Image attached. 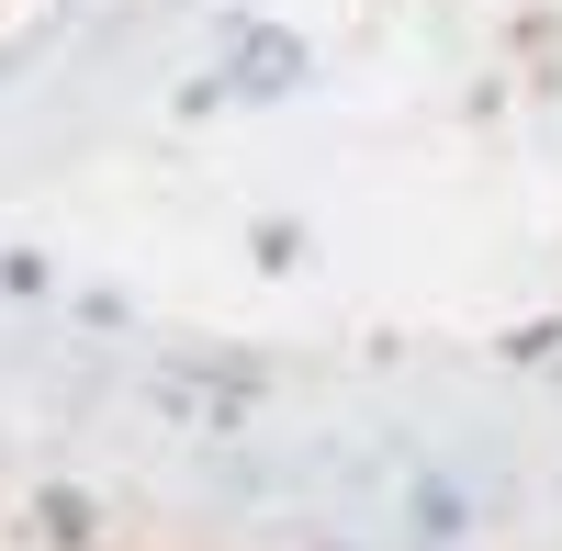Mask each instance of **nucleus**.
Instances as JSON below:
<instances>
[{
  "label": "nucleus",
  "mask_w": 562,
  "mask_h": 551,
  "mask_svg": "<svg viewBox=\"0 0 562 551\" xmlns=\"http://www.w3.org/2000/svg\"><path fill=\"white\" fill-rule=\"evenodd\" d=\"M315 90V34L281 23V12H214V68H192L169 90L180 124H214V113H281Z\"/></svg>",
  "instance_id": "f257e3e1"
},
{
  "label": "nucleus",
  "mask_w": 562,
  "mask_h": 551,
  "mask_svg": "<svg viewBox=\"0 0 562 551\" xmlns=\"http://www.w3.org/2000/svg\"><path fill=\"white\" fill-rule=\"evenodd\" d=\"M147 394H158V417H180V428H248V405L270 394V372L237 360V349H203V360H169Z\"/></svg>",
  "instance_id": "f03ea898"
},
{
  "label": "nucleus",
  "mask_w": 562,
  "mask_h": 551,
  "mask_svg": "<svg viewBox=\"0 0 562 551\" xmlns=\"http://www.w3.org/2000/svg\"><path fill=\"white\" fill-rule=\"evenodd\" d=\"M394 518H405V551H461V540L484 529V495L461 484L450 462H416L405 495H394Z\"/></svg>",
  "instance_id": "7ed1b4c3"
},
{
  "label": "nucleus",
  "mask_w": 562,
  "mask_h": 551,
  "mask_svg": "<svg viewBox=\"0 0 562 551\" xmlns=\"http://www.w3.org/2000/svg\"><path fill=\"white\" fill-rule=\"evenodd\" d=\"M23 540L34 551H102V495L90 484H34L23 495Z\"/></svg>",
  "instance_id": "20e7f679"
},
{
  "label": "nucleus",
  "mask_w": 562,
  "mask_h": 551,
  "mask_svg": "<svg viewBox=\"0 0 562 551\" xmlns=\"http://www.w3.org/2000/svg\"><path fill=\"white\" fill-rule=\"evenodd\" d=\"M304 259H315L304 214H248V270H259V282H293Z\"/></svg>",
  "instance_id": "39448f33"
},
{
  "label": "nucleus",
  "mask_w": 562,
  "mask_h": 551,
  "mask_svg": "<svg viewBox=\"0 0 562 551\" xmlns=\"http://www.w3.org/2000/svg\"><path fill=\"white\" fill-rule=\"evenodd\" d=\"M495 360H506V372H551V360H562V315H529V327H506V338H495Z\"/></svg>",
  "instance_id": "423d86ee"
},
{
  "label": "nucleus",
  "mask_w": 562,
  "mask_h": 551,
  "mask_svg": "<svg viewBox=\"0 0 562 551\" xmlns=\"http://www.w3.org/2000/svg\"><path fill=\"white\" fill-rule=\"evenodd\" d=\"M57 293V259L45 248H0V304H45Z\"/></svg>",
  "instance_id": "0eeeda50"
},
{
  "label": "nucleus",
  "mask_w": 562,
  "mask_h": 551,
  "mask_svg": "<svg viewBox=\"0 0 562 551\" xmlns=\"http://www.w3.org/2000/svg\"><path fill=\"white\" fill-rule=\"evenodd\" d=\"M68 315H79L90 338H124V327H135V304H124L113 282H79V293H68Z\"/></svg>",
  "instance_id": "6e6552de"
},
{
  "label": "nucleus",
  "mask_w": 562,
  "mask_h": 551,
  "mask_svg": "<svg viewBox=\"0 0 562 551\" xmlns=\"http://www.w3.org/2000/svg\"><path fill=\"white\" fill-rule=\"evenodd\" d=\"M12 68H23V45H0V79H12Z\"/></svg>",
  "instance_id": "1a4fd4ad"
},
{
  "label": "nucleus",
  "mask_w": 562,
  "mask_h": 551,
  "mask_svg": "<svg viewBox=\"0 0 562 551\" xmlns=\"http://www.w3.org/2000/svg\"><path fill=\"white\" fill-rule=\"evenodd\" d=\"M304 551H360V540H304Z\"/></svg>",
  "instance_id": "9d476101"
}]
</instances>
